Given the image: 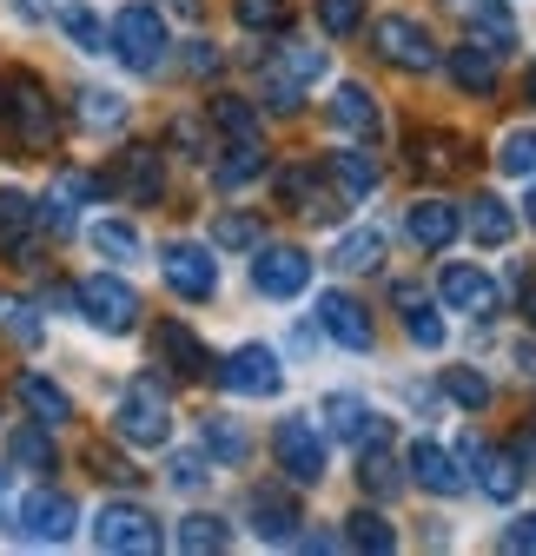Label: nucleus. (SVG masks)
Returning <instances> with one entry per match:
<instances>
[{"label":"nucleus","mask_w":536,"mask_h":556,"mask_svg":"<svg viewBox=\"0 0 536 556\" xmlns=\"http://www.w3.org/2000/svg\"><path fill=\"white\" fill-rule=\"evenodd\" d=\"M93 192H100V179H87V173H60V179H53V192L40 199V219H47L53 232H74L80 199H93Z\"/></svg>","instance_id":"20"},{"label":"nucleus","mask_w":536,"mask_h":556,"mask_svg":"<svg viewBox=\"0 0 536 556\" xmlns=\"http://www.w3.org/2000/svg\"><path fill=\"white\" fill-rule=\"evenodd\" d=\"M450 8H457V0H450Z\"/></svg>","instance_id":"62"},{"label":"nucleus","mask_w":536,"mask_h":556,"mask_svg":"<svg viewBox=\"0 0 536 556\" xmlns=\"http://www.w3.org/2000/svg\"><path fill=\"white\" fill-rule=\"evenodd\" d=\"M324 410H331V431H339L352 451H378L384 438H391V425H384V417L371 410V404H358V397H324Z\"/></svg>","instance_id":"14"},{"label":"nucleus","mask_w":536,"mask_h":556,"mask_svg":"<svg viewBox=\"0 0 536 556\" xmlns=\"http://www.w3.org/2000/svg\"><path fill=\"white\" fill-rule=\"evenodd\" d=\"M457 226H463V205H450V199H418L411 213H405V232H411V245H424V252H444V245L457 239Z\"/></svg>","instance_id":"16"},{"label":"nucleus","mask_w":536,"mask_h":556,"mask_svg":"<svg viewBox=\"0 0 536 556\" xmlns=\"http://www.w3.org/2000/svg\"><path fill=\"white\" fill-rule=\"evenodd\" d=\"M113 47L106 53H119L132 74H153V66L166 60V21H159V8H140V0H132V8H119L113 14Z\"/></svg>","instance_id":"2"},{"label":"nucleus","mask_w":536,"mask_h":556,"mask_svg":"<svg viewBox=\"0 0 536 556\" xmlns=\"http://www.w3.org/2000/svg\"><path fill=\"white\" fill-rule=\"evenodd\" d=\"M503 549H536V510H529V517H516V523L503 530Z\"/></svg>","instance_id":"55"},{"label":"nucleus","mask_w":536,"mask_h":556,"mask_svg":"<svg viewBox=\"0 0 536 556\" xmlns=\"http://www.w3.org/2000/svg\"><path fill=\"white\" fill-rule=\"evenodd\" d=\"M529 106H536V66H529Z\"/></svg>","instance_id":"60"},{"label":"nucleus","mask_w":536,"mask_h":556,"mask_svg":"<svg viewBox=\"0 0 536 556\" xmlns=\"http://www.w3.org/2000/svg\"><path fill=\"white\" fill-rule=\"evenodd\" d=\"M80 318L119 338V331H132V325H140V292H132L126 278L100 271V278H87V286H80Z\"/></svg>","instance_id":"4"},{"label":"nucleus","mask_w":536,"mask_h":556,"mask_svg":"<svg viewBox=\"0 0 536 556\" xmlns=\"http://www.w3.org/2000/svg\"><path fill=\"white\" fill-rule=\"evenodd\" d=\"M318 27H324L331 40L358 34V27H365V0H318Z\"/></svg>","instance_id":"44"},{"label":"nucleus","mask_w":536,"mask_h":556,"mask_svg":"<svg viewBox=\"0 0 536 556\" xmlns=\"http://www.w3.org/2000/svg\"><path fill=\"white\" fill-rule=\"evenodd\" d=\"M252 286H258L265 299H298V292L311 286V252H298V245H258Z\"/></svg>","instance_id":"9"},{"label":"nucleus","mask_w":536,"mask_h":556,"mask_svg":"<svg viewBox=\"0 0 536 556\" xmlns=\"http://www.w3.org/2000/svg\"><path fill=\"white\" fill-rule=\"evenodd\" d=\"M331 126L352 132V139H371V132H378V100H371V87L345 80L339 93H331Z\"/></svg>","instance_id":"22"},{"label":"nucleus","mask_w":536,"mask_h":556,"mask_svg":"<svg viewBox=\"0 0 536 556\" xmlns=\"http://www.w3.org/2000/svg\"><path fill=\"white\" fill-rule=\"evenodd\" d=\"M510 457H516L523 470H536V417H529V425H516V438H510Z\"/></svg>","instance_id":"53"},{"label":"nucleus","mask_w":536,"mask_h":556,"mask_svg":"<svg viewBox=\"0 0 536 556\" xmlns=\"http://www.w3.org/2000/svg\"><path fill=\"white\" fill-rule=\"evenodd\" d=\"M272 451H279V470L292 483H318L324 477V438L311 431V417H279Z\"/></svg>","instance_id":"11"},{"label":"nucleus","mask_w":536,"mask_h":556,"mask_svg":"<svg viewBox=\"0 0 536 556\" xmlns=\"http://www.w3.org/2000/svg\"><path fill=\"white\" fill-rule=\"evenodd\" d=\"M437 299H444L450 312H463V318L484 325V318H497V299H503V292H497V278L477 271V265H444V271H437Z\"/></svg>","instance_id":"10"},{"label":"nucleus","mask_w":536,"mask_h":556,"mask_svg":"<svg viewBox=\"0 0 536 556\" xmlns=\"http://www.w3.org/2000/svg\"><path fill=\"white\" fill-rule=\"evenodd\" d=\"M298 100H305V87L285 74V66H272V74H265V106H272V113H298Z\"/></svg>","instance_id":"48"},{"label":"nucleus","mask_w":536,"mask_h":556,"mask_svg":"<svg viewBox=\"0 0 536 556\" xmlns=\"http://www.w3.org/2000/svg\"><path fill=\"white\" fill-rule=\"evenodd\" d=\"M153 338H159V358H166V365H173L179 378H199V371L213 365V358H206V344H199V338H192L186 325H173V318H166V325H159Z\"/></svg>","instance_id":"24"},{"label":"nucleus","mask_w":536,"mask_h":556,"mask_svg":"<svg viewBox=\"0 0 536 556\" xmlns=\"http://www.w3.org/2000/svg\"><path fill=\"white\" fill-rule=\"evenodd\" d=\"M318 325L339 338V344H352V352H371L378 344V331H371V312L352 299V292H324L318 299Z\"/></svg>","instance_id":"13"},{"label":"nucleus","mask_w":536,"mask_h":556,"mask_svg":"<svg viewBox=\"0 0 536 556\" xmlns=\"http://www.w3.org/2000/svg\"><path fill=\"white\" fill-rule=\"evenodd\" d=\"M516 483H523V464H516L510 451H477V491H484L490 504H510Z\"/></svg>","instance_id":"27"},{"label":"nucleus","mask_w":536,"mask_h":556,"mask_svg":"<svg viewBox=\"0 0 536 556\" xmlns=\"http://www.w3.org/2000/svg\"><path fill=\"white\" fill-rule=\"evenodd\" d=\"M523 312H529V325H536V292H523Z\"/></svg>","instance_id":"58"},{"label":"nucleus","mask_w":536,"mask_h":556,"mask_svg":"<svg viewBox=\"0 0 536 556\" xmlns=\"http://www.w3.org/2000/svg\"><path fill=\"white\" fill-rule=\"evenodd\" d=\"M444 397H450L457 410H484V404H490V378L471 371V365H450V371H444Z\"/></svg>","instance_id":"40"},{"label":"nucleus","mask_w":536,"mask_h":556,"mask_svg":"<svg viewBox=\"0 0 536 556\" xmlns=\"http://www.w3.org/2000/svg\"><path fill=\"white\" fill-rule=\"evenodd\" d=\"M213 126L232 132V139H258V113H252L239 93H219V100H213Z\"/></svg>","instance_id":"43"},{"label":"nucleus","mask_w":536,"mask_h":556,"mask_svg":"<svg viewBox=\"0 0 536 556\" xmlns=\"http://www.w3.org/2000/svg\"><path fill=\"white\" fill-rule=\"evenodd\" d=\"M14 523L34 543H66V536H74V523H80V510H74V497H66V491H27L14 504Z\"/></svg>","instance_id":"8"},{"label":"nucleus","mask_w":536,"mask_h":556,"mask_svg":"<svg viewBox=\"0 0 536 556\" xmlns=\"http://www.w3.org/2000/svg\"><path fill=\"white\" fill-rule=\"evenodd\" d=\"M34 219H40V205H34L27 192H14V186H0V245L21 252L27 232H34Z\"/></svg>","instance_id":"28"},{"label":"nucleus","mask_w":536,"mask_h":556,"mask_svg":"<svg viewBox=\"0 0 536 556\" xmlns=\"http://www.w3.org/2000/svg\"><path fill=\"white\" fill-rule=\"evenodd\" d=\"M405 464H411V483H418V491H431V497H457V491H463L457 457H450L444 444H431V438H418V444L405 451Z\"/></svg>","instance_id":"15"},{"label":"nucleus","mask_w":536,"mask_h":556,"mask_svg":"<svg viewBox=\"0 0 536 556\" xmlns=\"http://www.w3.org/2000/svg\"><path fill=\"white\" fill-rule=\"evenodd\" d=\"M60 27H66V40H74L80 53H106V47H113L106 21H100L93 8H60Z\"/></svg>","instance_id":"37"},{"label":"nucleus","mask_w":536,"mask_h":556,"mask_svg":"<svg viewBox=\"0 0 536 556\" xmlns=\"http://www.w3.org/2000/svg\"><path fill=\"white\" fill-rule=\"evenodd\" d=\"M219 384H226L232 397H279V391H285L279 352H272V344H239V352L219 365Z\"/></svg>","instance_id":"6"},{"label":"nucleus","mask_w":536,"mask_h":556,"mask_svg":"<svg viewBox=\"0 0 536 556\" xmlns=\"http://www.w3.org/2000/svg\"><path fill=\"white\" fill-rule=\"evenodd\" d=\"M450 80L471 93V100H490V93H497V60H490V47H484V40L450 47Z\"/></svg>","instance_id":"19"},{"label":"nucleus","mask_w":536,"mask_h":556,"mask_svg":"<svg viewBox=\"0 0 536 556\" xmlns=\"http://www.w3.org/2000/svg\"><path fill=\"white\" fill-rule=\"evenodd\" d=\"M186 66H192V74H219V53H213L206 40H192V53H186Z\"/></svg>","instance_id":"56"},{"label":"nucleus","mask_w":536,"mask_h":556,"mask_svg":"<svg viewBox=\"0 0 536 556\" xmlns=\"http://www.w3.org/2000/svg\"><path fill=\"white\" fill-rule=\"evenodd\" d=\"M371 40H378V60L405 66V74H431V66H437V40H431V27H424V21L384 14V21L371 27Z\"/></svg>","instance_id":"3"},{"label":"nucleus","mask_w":536,"mask_h":556,"mask_svg":"<svg viewBox=\"0 0 536 556\" xmlns=\"http://www.w3.org/2000/svg\"><path fill=\"white\" fill-rule=\"evenodd\" d=\"M21 404L40 417V425L53 431V425H66V417H74V397H66L53 378H40V371H21Z\"/></svg>","instance_id":"23"},{"label":"nucleus","mask_w":536,"mask_h":556,"mask_svg":"<svg viewBox=\"0 0 536 556\" xmlns=\"http://www.w3.org/2000/svg\"><path fill=\"white\" fill-rule=\"evenodd\" d=\"M166 477L179 483V491H206V457H199V451H173V464H166Z\"/></svg>","instance_id":"50"},{"label":"nucleus","mask_w":536,"mask_h":556,"mask_svg":"<svg viewBox=\"0 0 536 556\" xmlns=\"http://www.w3.org/2000/svg\"><path fill=\"white\" fill-rule=\"evenodd\" d=\"M213 239H219L226 252H258V245H265V226H258L252 213H219Z\"/></svg>","instance_id":"42"},{"label":"nucleus","mask_w":536,"mask_h":556,"mask_svg":"<svg viewBox=\"0 0 536 556\" xmlns=\"http://www.w3.org/2000/svg\"><path fill=\"white\" fill-rule=\"evenodd\" d=\"M213 179H219V192H239V186L265 179V147H258V139H232L226 160L213 166Z\"/></svg>","instance_id":"25"},{"label":"nucleus","mask_w":536,"mask_h":556,"mask_svg":"<svg viewBox=\"0 0 536 556\" xmlns=\"http://www.w3.org/2000/svg\"><path fill=\"white\" fill-rule=\"evenodd\" d=\"M397 312H405V331H411L418 352H437V344H444V318H437L411 286H397Z\"/></svg>","instance_id":"29"},{"label":"nucleus","mask_w":536,"mask_h":556,"mask_svg":"<svg viewBox=\"0 0 536 556\" xmlns=\"http://www.w3.org/2000/svg\"><path fill=\"white\" fill-rule=\"evenodd\" d=\"M87 239H93V252L113 258V265H132V258H140V232H132L126 219H93Z\"/></svg>","instance_id":"33"},{"label":"nucleus","mask_w":536,"mask_h":556,"mask_svg":"<svg viewBox=\"0 0 536 556\" xmlns=\"http://www.w3.org/2000/svg\"><path fill=\"white\" fill-rule=\"evenodd\" d=\"M463 232H471L477 245H510V232H516V219H510V205L503 199H490V192H477L471 205H463Z\"/></svg>","instance_id":"21"},{"label":"nucleus","mask_w":536,"mask_h":556,"mask_svg":"<svg viewBox=\"0 0 536 556\" xmlns=\"http://www.w3.org/2000/svg\"><path fill=\"white\" fill-rule=\"evenodd\" d=\"M173 147H186V153H206V126H199V119H173Z\"/></svg>","instance_id":"54"},{"label":"nucleus","mask_w":536,"mask_h":556,"mask_svg":"<svg viewBox=\"0 0 536 556\" xmlns=\"http://www.w3.org/2000/svg\"><path fill=\"white\" fill-rule=\"evenodd\" d=\"M173 543H179L186 556H219V549L232 543V530H226V517H213V510H192V517L173 530Z\"/></svg>","instance_id":"26"},{"label":"nucleus","mask_w":536,"mask_h":556,"mask_svg":"<svg viewBox=\"0 0 536 556\" xmlns=\"http://www.w3.org/2000/svg\"><path fill=\"white\" fill-rule=\"evenodd\" d=\"M497 173L503 179H536V126H516L497 139Z\"/></svg>","instance_id":"32"},{"label":"nucleus","mask_w":536,"mask_h":556,"mask_svg":"<svg viewBox=\"0 0 536 556\" xmlns=\"http://www.w3.org/2000/svg\"><path fill=\"white\" fill-rule=\"evenodd\" d=\"M411 147H418V160H411V166H418L424 179H444V173H457V139H450V132H418Z\"/></svg>","instance_id":"39"},{"label":"nucleus","mask_w":536,"mask_h":556,"mask_svg":"<svg viewBox=\"0 0 536 556\" xmlns=\"http://www.w3.org/2000/svg\"><path fill=\"white\" fill-rule=\"evenodd\" d=\"M345 543H358V549H371V556H391V549H397V530H391L378 510H352V517H345Z\"/></svg>","instance_id":"36"},{"label":"nucleus","mask_w":536,"mask_h":556,"mask_svg":"<svg viewBox=\"0 0 536 556\" xmlns=\"http://www.w3.org/2000/svg\"><path fill=\"white\" fill-rule=\"evenodd\" d=\"M119 192H126L132 205H159L166 173H159V153H153V147H126V153H119Z\"/></svg>","instance_id":"17"},{"label":"nucleus","mask_w":536,"mask_h":556,"mask_svg":"<svg viewBox=\"0 0 536 556\" xmlns=\"http://www.w3.org/2000/svg\"><path fill=\"white\" fill-rule=\"evenodd\" d=\"M113 431H119L126 444H140V451H159V444L173 438V404H166V391H159L153 378L126 384V391H119V417H113Z\"/></svg>","instance_id":"1"},{"label":"nucleus","mask_w":536,"mask_h":556,"mask_svg":"<svg viewBox=\"0 0 536 556\" xmlns=\"http://www.w3.org/2000/svg\"><path fill=\"white\" fill-rule=\"evenodd\" d=\"M8 457H14L21 470H53V438H47L40 417H34V425H21V431L8 438Z\"/></svg>","instance_id":"34"},{"label":"nucleus","mask_w":536,"mask_h":556,"mask_svg":"<svg viewBox=\"0 0 536 556\" xmlns=\"http://www.w3.org/2000/svg\"><path fill=\"white\" fill-rule=\"evenodd\" d=\"M279 66H285V74L305 87V80H318V74H324V47H311V40H285Z\"/></svg>","instance_id":"45"},{"label":"nucleus","mask_w":536,"mask_h":556,"mask_svg":"<svg viewBox=\"0 0 536 556\" xmlns=\"http://www.w3.org/2000/svg\"><path fill=\"white\" fill-rule=\"evenodd\" d=\"M523 219H529V226H536V192H529V205H523Z\"/></svg>","instance_id":"59"},{"label":"nucleus","mask_w":536,"mask_h":556,"mask_svg":"<svg viewBox=\"0 0 536 556\" xmlns=\"http://www.w3.org/2000/svg\"><path fill=\"white\" fill-rule=\"evenodd\" d=\"M14 119H21V139H27V147H53V100L40 93V80H14Z\"/></svg>","instance_id":"18"},{"label":"nucleus","mask_w":536,"mask_h":556,"mask_svg":"<svg viewBox=\"0 0 536 556\" xmlns=\"http://www.w3.org/2000/svg\"><path fill=\"white\" fill-rule=\"evenodd\" d=\"M87 464H93V477H106V483H132L140 470H132L119 451H106V444H87Z\"/></svg>","instance_id":"52"},{"label":"nucleus","mask_w":536,"mask_h":556,"mask_svg":"<svg viewBox=\"0 0 536 556\" xmlns=\"http://www.w3.org/2000/svg\"><path fill=\"white\" fill-rule=\"evenodd\" d=\"M324 173H331V186H339V199H365V192L378 186L371 153H331V160H324Z\"/></svg>","instance_id":"30"},{"label":"nucleus","mask_w":536,"mask_h":556,"mask_svg":"<svg viewBox=\"0 0 536 556\" xmlns=\"http://www.w3.org/2000/svg\"><path fill=\"white\" fill-rule=\"evenodd\" d=\"M206 451H213L219 464H245V457H252V438H245L239 417H206Z\"/></svg>","instance_id":"38"},{"label":"nucleus","mask_w":536,"mask_h":556,"mask_svg":"<svg viewBox=\"0 0 536 556\" xmlns=\"http://www.w3.org/2000/svg\"><path fill=\"white\" fill-rule=\"evenodd\" d=\"M471 14H477V40H484L490 53H510V47H516V21L497 8V0H477Z\"/></svg>","instance_id":"41"},{"label":"nucleus","mask_w":536,"mask_h":556,"mask_svg":"<svg viewBox=\"0 0 536 556\" xmlns=\"http://www.w3.org/2000/svg\"><path fill=\"white\" fill-rule=\"evenodd\" d=\"M279 199H285V205H305V213H311V205H318V179H311L305 166H285V173H279Z\"/></svg>","instance_id":"51"},{"label":"nucleus","mask_w":536,"mask_h":556,"mask_svg":"<svg viewBox=\"0 0 536 556\" xmlns=\"http://www.w3.org/2000/svg\"><path fill=\"white\" fill-rule=\"evenodd\" d=\"M93 543L113 549V556H146V549H159V523L140 504H106L93 517Z\"/></svg>","instance_id":"5"},{"label":"nucleus","mask_w":536,"mask_h":556,"mask_svg":"<svg viewBox=\"0 0 536 556\" xmlns=\"http://www.w3.org/2000/svg\"><path fill=\"white\" fill-rule=\"evenodd\" d=\"M358 477H365V491H371V497H391L397 483H405V477H397V464H391L384 451H365V470H358Z\"/></svg>","instance_id":"49"},{"label":"nucleus","mask_w":536,"mask_h":556,"mask_svg":"<svg viewBox=\"0 0 536 556\" xmlns=\"http://www.w3.org/2000/svg\"><path fill=\"white\" fill-rule=\"evenodd\" d=\"M245 523H252L265 543H305V517H298V504H292L285 491H252Z\"/></svg>","instance_id":"12"},{"label":"nucleus","mask_w":536,"mask_h":556,"mask_svg":"<svg viewBox=\"0 0 536 556\" xmlns=\"http://www.w3.org/2000/svg\"><path fill=\"white\" fill-rule=\"evenodd\" d=\"M0 331L21 338V344H40V318H34V305H27V299H0Z\"/></svg>","instance_id":"46"},{"label":"nucleus","mask_w":536,"mask_h":556,"mask_svg":"<svg viewBox=\"0 0 536 556\" xmlns=\"http://www.w3.org/2000/svg\"><path fill=\"white\" fill-rule=\"evenodd\" d=\"M159 271H166V286H173L179 299H213V292H219V258H213L206 245H192V239H173V245L159 252Z\"/></svg>","instance_id":"7"},{"label":"nucleus","mask_w":536,"mask_h":556,"mask_svg":"<svg viewBox=\"0 0 536 556\" xmlns=\"http://www.w3.org/2000/svg\"><path fill=\"white\" fill-rule=\"evenodd\" d=\"M80 126H93V132H119V126H126V100H119L113 87H87V93H80Z\"/></svg>","instance_id":"35"},{"label":"nucleus","mask_w":536,"mask_h":556,"mask_svg":"<svg viewBox=\"0 0 536 556\" xmlns=\"http://www.w3.org/2000/svg\"><path fill=\"white\" fill-rule=\"evenodd\" d=\"M232 14H239V27L265 34V27H285V0H232Z\"/></svg>","instance_id":"47"},{"label":"nucleus","mask_w":536,"mask_h":556,"mask_svg":"<svg viewBox=\"0 0 536 556\" xmlns=\"http://www.w3.org/2000/svg\"><path fill=\"white\" fill-rule=\"evenodd\" d=\"M331 265H339V271H378L384 265V232H371V226L345 232L339 252H331Z\"/></svg>","instance_id":"31"},{"label":"nucleus","mask_w":536,"mask_h":556,"mask_svg":"<svg viewBox=\"0 0 536 556\" xmlns=\"http://www.w3.org/2000/svg\"><path fill=\"white\" fill-rule=\"evenodd\" d=\"M510 358H516V371H523V378H536V344H529V338L516 344V352H510Z\"/></svg>","instance_id":"57"},{"label":"nucleus","mask_w":536,"mask_h":556,"mask_svg":"<svg viewBox=\"0 0 536 556\" xmlns=\"http://www.w3.org/2000/svg\"><path fill=\"white\" fill-rule=\"evenodd\" d=\"M0 106H8V87H0Z\"/></svg>","instance_id":"61"}]
</instances>
